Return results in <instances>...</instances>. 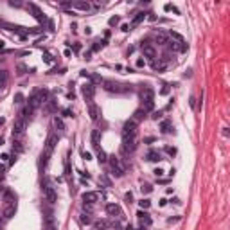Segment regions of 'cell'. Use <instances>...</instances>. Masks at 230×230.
<instances>
[{"instance_id":"obj_42","label":"cell","mask_w":230,"mask_h":230,"mask_svg":"<svg viewBox=\"0 0 230 230\" xmlns=\"http://www.w3.org/2000/svg\"><path fill=\"white\" fill-rule=\"evenodd\" d=\"M124 198H126V201H128V203H133V194H131V192H126V196H124Z\"/></svg>"},{"instance_id":"obj_32","label":"cell","mask_w":230,"mask_h":230,"mask_svg":"<svg viewBox=\"0 0 230 230\" xmlns=\"http://www.w3.org/2000/svg\"><path fill=\"white\" fill-rule=\"evenodd\" d=\"M164 9H166V11H173V13H176V14L180 13V11H178V9L173 6V4H166V6H164Z\"/></svg>"},{"instance_id":"obj_8","label":"cell","mask_w":230,"mask_h":230,"mask_svg":"<svg viewBox=\"0 0 230 230\" xmlns=\"http://www.w3.org/2000/svg\"><path fill=\"white\" fill-rule=\"evenodd\" d=\"M58 139H59V137L51 131L49 137H47V142H45V151H47V153H52L54 148H56V144H58Z\"/></svg>"},{"instance_id":"obj_5","label":"cell","mask_w":230,"mask_h":230,"mask_svg":"<svg viewBox=\"0 0 230 230\" xmlns=\"http://www.w3.org/2000/svg\"><path fill=\"white\" fill-rule=\"evenodd\" d=\"M104 90L115 92V94H124V92L131 90V85H119V83H113V81H104Z\"/></svg>"},{"instance_id":"obj_45","label":"cell","mask_w":230,"mask_h":230,"mask_svg":"<svg viewBox=\"0 0 230 230\" xmlns=\"http://www.w3.org/2000/svg\"><path fill=\"white\" fill-rule=\"evenodd\" d=\"M160 117H162V111H155V113H153V119H155V121H158Z\"/></svg>"},{"instance_id":"obj_49","label":"cell","mask_w":230,"mask_h":230,"mask_svg":"<svg viewBox=\"0 0 230 230\" xmlns=\"http://www.w3.org/2000/svg\"><path fill=\"white\" fill-rule=\"evenodd\" d=\"M90 56H92V52H85V56H83V58H85V59H86V61H88V59H92V58H90Z\"/></svg>"},{"instance_id":"obj_46","label":"cell","mask_w":230,"mask_h":230,"mask_svg":"<svg viewBox=\"0 0 230 230\" xmlns=\"http://www.w3.org/2000/svg\"><path fill=\"white\" fill-rule=\"evenodd\" d=\"M81 156H83L85 160H90V158H92V156H90V153H86V151H83V153H81Z\"/></svg>"},{"instance_id":"obj_11","label":"cell","mask_w":230,"mask_h":230,"mask_svg":"<svg viewBox=\"0 0 230 230\" xmlns=\"http://www.w3.org/2000/svg\"><path fill=\"white\" fill-rule=\"evenodd\" d=\"M140 47H142V52H144V56L149 59V61H153L155 58H156V51L151 47V45L149 43H146V41H142V45H140Z\"/></svg>"},{"instance_id":"obj_28","label":"cell","mask_w":230,"mask_h":230,"mask_svg":"<svg viewBox=\"0 0 230 230\" xmlns=\"http://www.w3.org/2000/svg\"><path fill=\"white\" fill-rule=\"evenodd\" d=\"M94 226H95V230H106L108 228V221H95Z\"/></svg>"},{"instance_id":"obj_14","label":"cell","mask_w":230,"mask_h":230,"mask_svg":"<svg viewBox=\"0 0 230 230\" xmlns=\"http://www.w3.org/2000/svg\"><path fill=\"white\" fill-rule=\"evenodd\" d=\"M140 99L142 103H148V101H155V94H153V90L149 86H146L142 92H140Z\"/></svg>"},{"instance_id":"obj_4","label":"cell","mask_w":230,"mask_h":230,"mask_svg":"<svg viewBox=\"0 0 230 230\" xmlns=\"http://www.w3.org/2000/svg\"><path fill=\"white\" fill-rule=\"evenodd\" d=\"M25 126H27V119H24V117H18L14 121V126H13V139L14 140H18L20 137H24Z\"/></svg>"},{"instance_id":"obj_13","label":"cell","mask_w":230,"mask_h":230,"mask_svg":"<svg viewBox=\"0 0 230 230\" xmlns=\"http://www.w3.org/2000/svg\"><path fill=\"white\" fill-rule=\"evenodd\" d=\"M94 92H95V88H94V85H92V83H86V85L81 88V94L85 95V99H86V101L94 99Z\"/></svg>"},{"instance_id":"obj_25","label":"cell","mask_w":230,"mask_h":230,"mask_svg":"<svg viewBox=\"0 0 230 230\" xmlns=\"http://www.w3.org/2000/svg\"><path fill=\"white\" fill-rule=\"evenodd\" d=\"M79 221H81L83 225H92V216H90L88 212H86V214L83 212V214L79 216Z\"/></svg>"},{"instance_id":"obj_7","label":"cell","mask_w":230,"mask_h":230,"mask_svg":"<svg viewBox=\"0 0 230 230\" xmlns=\"http://www.w3.org/2000/svg\"><path fill=\"white\" fill-rule=\"evenodd\" d=\"M86 106H88V115H90V119H92V121H97L101 111H99V106L94 103V99L86 101Z\"/></svg>"},{"instance_id":"obj_39","label":"cell","mask_w":230,"mask_h":230,"mask_svg":"<svg viewBox=\"0 0 230 230\" xmlns=\"http://www.w3.org/2000/svg\"><path fill=\"white\" fill-rule=\"evenodd\" d=\"M14 103H16V104L24 103V95H22V94H16V95H14Z\"/></svg>"},{"instance_id":"obj_15","label":"cell","mask_w":230,"mask_h":230,"mask_svg":"<svg viewBox=\"0 0 230 230\" xmlns=\"http://www.w3.org/2000/svg\"><path fill=\"white\" fill-rule=\"evenodd\" d=\"M29 11H33V16H34L38 22H45V14L40 11V7H38V6H34V4H29Z\"/></svg>"},{"instance_id":"obj_54","label":"cell","mask_w":230,"mask_h":230,"mask_svg":"<svg viewBox=\"0 0 230 230\" xmlns=\"http://www.w3.org/2000/svg\"><path fill=\"white\" fill-rule=\"evenodd\" d=\"M0 144H2V139H0Z\"/></svg>"},{"instance_id":"obj_16","label":"cell","mask_w":230,"mask_h":230,"mask_svg":"<svg viewBox=\"0 0 230 230\" xmlns=\"http://www.w3.org/2000/svg\"><path fill=\"white\" fill-rule=\"evenodd\" d=\"M146 117H148V113H146L142 108H139V110H135V113H133V117H131V119H133L137 124H139V122H140V121H144Z\"/></svg>"},{"instance_id":"obj_31","label":"cell","mask_w":230,"mask_h":230,"mask_svg":"<svg viewBox=\"0 0 230 230\" xmlns=\"http://www.w3.org/2000/svg\"><path fill=\"white\" fill-rule=\"evenodd\" d=\"M140 189H142V192H144V194H149V192L153 191V187L149 185V183H144V185H142Z\"/></svg>"},{"instance_id":"obj_50","label":"cell","mask_w":230,"mask_h":230,"mask_svg":"<svg viewBox=\"0 0 230 230\" xmlns=\"http://www.w3.org/2000/svg\"><path fill=\"white\" fill-rule=\"evenodd\" d=\"M0 158H2V162H7V160H9V155H2Z\"/></svg>"},{"instance_id":"obj_20","label":"cell","mask_w":230,"mask_h":230,"mask_svg":"<svg viewBox=\"0 0 230 230\" xmlns=\"http://www.w3.org/2000/svg\"><path fill=\"white\" fill-rule=\"evenodd\" d=\"M144 20H146V13H137V16L131 20V27H137L139 24H142Z\"/></svg>"},{"instance_id":"obj_35","label":"cell","mask_w":230,"mask_h":230,"mask_svg":"<svg viewBox=\"0 0 230 230\" xmlns=\"http://www.w3.org/2000/svg\"><path fill=\"white\" fill-rule=\"evenodd\" d=\"M171 36L174 38V40H178V43H183V38L178 34V33H174V31H171Z\"/></svg>"},{"instance_id":"obj_51","label":"cell","mask_w":230,"mask_h":230,"mask_svg":"<svg viewBox=\"0 0 230 230\" xmlns=\"http://www.w3.org/2000/svg\"><path fill=\"white\" fill-rule=\"evenodd\" d=\"M164 205H167V200L164 198V200H160V207H164Z\"/></svg>"},{"instance_id":"obj_21","label":"cell","mask_w":230,"mask_h":230,"mask_svg":"<svg viewBox=\"0 0 230 230\" xmlns=\"http://www.w3.org/2000/svg\"><path fill=\"white\" fill-rule=\"evenodd\" d=\"M72 7L81 9V11H88V9H90V4H88V2H72Z\"/></svg>"},{"instance_id":"obj_53","label":"cell","mask_w":230,"mask_h":230,"mask_svg":"<svg viewBox=\"0 0 230 230\" xmlns=\"http://www.w3.org/2000/svg\"><path fill=\"white\" fill-rule=\"evenodd\" d=\"M0 49H4V41L2 40H0Z\"/></svg>"},{"instance_id":"obj_3","label":"cell","mask_w":230,"mask_h":230,"mask_svg":"<svg viewBox=\"0 0 230 230\" xmlns=\"http://www.w3.org/2000/svg\"><path fill=\"white\" fill-rule=\"evenodd\" d=\"M43 198H45V201H47L49 205H54V203L58 201V192H56V189L51 185L49 178L45 180V185H43Z\"/></svg>"},{"instance_id":"obj_27","label":"cell","mask_w":230,"mask_h":230,"mask_svg":"<svg viewBox=\"0 0 230 230\" xmlns=\"http://www.w3.org/2000/svg\"><path fill=\"white\" fill-rule=\"evenodd\" d=\"M151 67L155 68V70H164V68H166V63H162V61H156V59H153V61H151Z\"/></svg>"},{"instance_id":"obj_26","label":"cell","mask_w":230,"mask_h":230,"mask_svg":"<svg viewBox=\"0 0 230 230\" xmlns=\"http://www.w3.org/2000/svg\"><path fill=\"white\" fill-rule=\"evenodd\" d=\"M97 160H99V164L108 162V156H106V153H104L103 149H97Z\"/></svg>"},{"instance_id":"obj_38","label":"cell","mask_w":230,"mask_h":230,"mask_svg":"<svg viewBox=\"0 0 230 230\" xmlns=\"http://www.w3.org/2000/svg\"><path fill=\"white\" fill-rule=\"evenodd\" d=\"M43 61H45V63H52V61H54V58H52L51 54H43Z\"/></svg>"},{"instance_id":"obj_52","label":"cell","mask_w":230,"mask_h":230,"mask_svg":"<svg viewBox=\"0 0 230 230\" xmlns=\"http://www.w3.org/2000/svg\"><path fill=\"white\" fill-rule=\"evenodd\" d=\"M4 221H6V219H4V216L0 214V226H2V223H4Z\"/></svg>"},{"instance_id":"obj_18","label":"cell","mask_w":230,"mask_h":230,"mask_svg":"<svg viewBox=\"0 0 230 230\" xmlns=\"http://www.w3.org/2000/svg\"><path fill=\"white\" fill-rule=\"evenodd\" d=\"M106 212H108L110 216H121V207L110 203V205H106Z\"/></svg>"},{"instance_id":"obj_24","label":"cell","mask_w":230,"mask_h":230,"mask_svg":"<svg viewBox=\"0 0 230 230\" xmlns=\"http://www.w3.org/2000/svg\"><path fill=\"white\" fill-rule=\"evenodd\" d=\"M106 45V40H97V41H94V47H92V51L94 52H97V51H101L103 47Z\"/></svg>"},{"instance_id":"obj_55","label":"cell","mask_w":230,"mask_h":230,"mask_svg":"<svg viewBox=\"0 0 230 230\" xmlns=\"http://www.w3.org/2000/svg\"><path fill=\"white\" fill-rule=\"evenodd\" d=\"M140 230H142V228H140Z\"/></svg>"},{"instance_id":"obj_40","label":"cell","mask_w":230,"mask_h":230,"mask_svg":"<svg viewBox=\"0 0 230 230\" xmlns=\"http://www.w3.org/2000/svg\"><path fill=\"white\" fill-rule=\"evenodd\" d=\"M169 90H171V88H169V85H164V88L160 90V94H162V95H167V94H169Z\"/></svg>"},{"instance_id":"obj_10","label":"cell","mask_w":230,"mask_h":230,"mask_svg":"<svg viewBox=\"0 0 230 230\" xmlns=\"http://www.w3.org/2000/svg\"><path fill=\"white\" fill-rule=\"evenodd\" d=\"M81 198H83V201H85V203L94 205V203H97V201H99L101 194H99V192H95V191H88V192H85Z\"/></svg>"},{"instance_id":"obj_47","label":"cell","mask_w":230,"mask_h":230,"mask_svg":"<svg viewBox=\"0 0 230 230\" xmlns=\"http://www.w3.org/2000/svg\"><path fill=\"white\" fill-rule=\"evenodd\" d=\"M121 29H122V31H124V33H128V31H131V29H129V25H128V24H122V27H121Z\"/></svg>"},{"instance_id":"obj_34","label":"cell","mask_w":230,"mask_h":230,"mask_svg":"<svg viewBox=\"0 0 230 230\" xmlns=\"http://www.w3.org/2000/svg\"><path fill=\"white\" fill-rule=\"evenodd\" d=\"M16 70H18V74H20V76H24V74H25V70H27V67H25V65H18V68H16Z\"/></svg>"},{"instance_id":"obj_48","label":"cell","mask_w":230,"mask_h":230,"mask_svg":"<svg viewBox=\"0 0 230 230\" xmlns=\"http://www.w3.org/2000/svg\"><path fill=\"white\" fill-rule=\"evenodd\" d=\"M9 6H13V7H20L22 4H20V2H9Z\"/></svg>"},{"instance_id":"obj_6","label":"cell","mask_w":230,"mask_h":230,"mask_svg":"<svg viewBox=\"0 0 230 230\" xmlns=\"http://www.w3.org/2000/svg\"><path fill=\"white\" fill-rule=\"evenodd\" d=\"M137 133H139V124H137L133 119H129L124 128H122V139H129V137H137Z\"/></svg>"},{"instance_id":"obj_43","label":"cell","mask_w":230,"mask_h":230,"mask_svg":"<svg viewBox=\"0 0 230 230\" xmlns=\"http://www.w3.org/2000/svg\"><path fill=\"white\" fill-rule=\"evenodd\" d=\"M153 173L156 174V178H160V176H162V174H164V171H162V169H160V167H156V169H155Z\"/></svg>"},{"instance_id":"obj_9","label":"cell","mask_w":230,"mask_h":230,"mask_svg":"<svg viewBox=\"0 0 230 230\" xmlns=\"http://www.w3.org/2000/svg\"><path fill=\"white\" fill-rule=\"evenodd\" d=\"M14 212H16V200L7 201V203H6V209H4V212H2L4 219H11V218L14 216Z\"/></svg>"},{"instance_id":"obj_37","label":"cell","mask_w":230,"mask_h":230,"mask_svg":"<svg viewBox=\"0 0 230 230\" xmlns=\"http://www.w3.org/2000/svg\"><path fill=\"white\" fill-rule=\"evenodd\" d=\"M63 115H65V117H74V111H72L70 108H65V110H63Z\"/></svg>"},{"instance_id":"obj_36","label":"cell","mask_w":230,"mask_h":230,"mask_svg":"<svg viewBox=\"0 0 230 230\" xmlns=\"http://www.w3.org/2000/svg\"><path fill=\"white\" fill-rule=\"evenodd\" d=\"M144 65H146V61H144L142 58H139V59H137V61H135V67H137V68H142Z\"/></svg>"},{"instance_id":"obj_12","label":"cell","mask_w":230,"mask_h":230,"mask_svg":"<svg viewBox=\"0 0 230 230\" xmlns=\"http://www.w3.org/2000/svg\"><path fill=\"white\" fill-rule=\"evenodd\" d=\"M137 216H139V221H140V226H151V223H153V219H151V216L146 212V210H139L137 212Z\"/></svg>"},{"instance_id":"obj_1","label":"cell","mask_w":230,"mask_h":230,"mask_svg":"<svg viewBox=\"0 0 230 230\" xmlns=\"http://www.w3.org/2000/svg\"><path fill=\"white\" fill-rule=\"evenodd\" d=\"M49 92L47 90H36L34 94L29 97V104H27V108L31 110V111H34V110H38L43 103H47L49 99Z\"/></svg>"},{"instance_id":"obj_44","label":"cell","mask_w":230,"mask_h":230,"mask_svg":"<svg viewBox=\"0 0 230 230\" xmlns=\"http://www.w3.org/2000/svg\"><path fill=\"white\" fill-rule=\"evenodd\" d=\"M151 142H155V137H146L144 139V144H151Z\"/></svg>"},{"instance_id":"obj_30","label":"cell","mask_w":230,"mask_h":230,"mask_svg":"<svg viewBox=\"0 0 230 230\" xmlns=\"http://www.w3.org/2000/svg\"><path fill=\"white\" fill-rule=\"evenodd\" d=\"M65 176L70 178L72 176V171H70V164H68V158H65Z\"/></svg>"},{"instance_id":"obj_23","label":"cell","mask_w":230,"mask_h":230,"mask_svg":"<svg viewBox=\"0 0 230 230\" xmlns=\"http://www.w3.org/2000/svg\"><path fill=\"white\" fill-rule=\"evenodd\" d=\"M171 121H162V124H160V129H162V133H171Z\"/></svg>"},{"instance_id":"obj_17","label":"cell","mask_w":230,"mask_h":230,"mask_svg":"<svg viewBox=\"0 0 230 230\" xmlns=\"http://www.w3.org/2000/svg\"><path fill=\"white\" fill-rule=\"evenodd\" d=\"M146 160H149V162H160V160H162V155H160L158 151H155V149H151L146 155Z\"/></svg>"},{"instance_id":"obj_2","label":"cell","mask_w":230,"mask_h":230,"mask_svg":"<svg viewBox=\"0 0 230 230\" xmlns=\"http://www.w3.org/2000/svg\"><path fill=\"white\" fill-rule=\"evenodd\" d=\"M108 164H110V169H111V174H113V176L121 178V176L124 174V166H122V162H121L119 156H115V155L108 156Z\"/></svg>"},{"instance_id":"obj_33","label":"cell","mask_w":230,"mask_h":230,"mask_svg":"<svg viewBox=\"0 0 230 230\" xmlns=\"http://www.w3.org/2000/svg\"><path fill=\"white\" fill-rule=\"evenodd\" d=\"M108 24H110L111 27H113V25H117V24H119V16H111V18L108 20Z\"/></svg>"},{"instance_id":"obj_22","label":"cell","mask_w":230,"mask_h":230,"mask_svg":"<svg viewBox=\"0 0 230 230\" xmlns=\"http://www.w3.org/2000/svg\"><path fill=\"white\" fill-rule=\"evenodd\" d=\"M52 124H54V128L59 131V133H63L65 131V124H63V121L61 119H58V117H54V121H52Z\"/></svg>"},{"instance_id":"obj_41","label":"cell","mask_w":230,"mask_h":230,"mask_svg":"<svg viewBox=\"0 0 230 230\" xmlns=\"http://www.w3.org/2000/svg\"><path fill=\"white\" fill-rule=\"evenodd\" d=\"M166 153L171 155V156H174V155H176V149H174V148H166Z\"/></svg>"},{"instance_id":"obj_19","label":"cell","mask_w":230,"mask_h":230,"mask_svg":"<svg viewBox=\"0 0 230 230\" xmlns=\"http://www.w3.org/2000/svg\"><path fill=\"white\" fill-rule=\"evenodd\" d=\"M99 137H101L99 129H94V131H92V146H94L95 151L99 149Z\"/></svg>"},{"instance_id":"obj_29","label":"cell","mask_w":230,"mask_h":230,"mask_svg":"<svg viewBox=\"0 0 230 230\" xmlns=\"http://www.w3.org/2000/svg\"><path fill=\"white\" fill-rule=\"evenodd\" d=\"M151 207V200H148V198H144V200H140V209H144V210H148Z\"/></svg>"}]
</instances>
